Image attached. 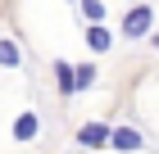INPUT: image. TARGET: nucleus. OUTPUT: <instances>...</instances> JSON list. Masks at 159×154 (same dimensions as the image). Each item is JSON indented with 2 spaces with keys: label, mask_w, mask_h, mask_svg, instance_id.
I'll list each match as a JSON object with an SVG mask.
<instances>
[{
  "label": "nucleus",
  "mask_w": 159,
  "mask_h": 154,
  "mask_svg": "<svg viewBox=\"0 0 159 154\" xmlns=\"http://www.w3.org/2000/svg\"><path fill=\"white\" fill-rule=\"evenodd\" d=\"M77 145H82V150L109 145V122H82V127H77Z\"/></svg>",
  "instance_id": "nucleus-2"
},
{
  "label": "nucleus",
  "mask_w": 159,
  "mask_h": 154,
  "mask_svg": "<svg viewBox=\"0 0 159 154\" xmlns=\"http://www.w3.org/2000/svg\"><path fill=\"white\" fill-rule=\"evenodd\" d=\"M91 86H96V68H91V64H77L73 68V95L77 91H91Z\"/></svg>",
  "instance_id": "nucleus-8"
},
{
  "label": "nucleus",
  "mask_w": 159,
  "mask_h": 154,
  "mask_svg": "<svg viewBox=\"0 0 159 154\" xmlns=\"http://www.w3.org/2000/svg\"><path fill=\"white\" fill-rule=\"evenodd\" d=\"M86 46H91V55H105V50L114 46L109 27H100V23H86Z\"/></svg>",
  "instance_id": "nucleus-5"
},
{
  "label": "nucleus",
  "mask_w": 159,
  "mask_h": 154,
  "mask_svg": "<svg viewBox=\"0 0 159 154\" xmlns=\"http://www.w3.org/2000/svg\"><path fill=\"white\" fill-rule=\"evenodd\" d=\"M150 46H155V50H159V32H150Z\"/></svg>",
  "instance_id": "nucleus-10"
},
{
  "label": "nucleus",
  "mask_w": 159,
  "mask_h": 154,
  "mask_svg": "<svg viewBox=\"0 0 159 154\" xmlns=\"http://www.w3.org/2000/svg\"><path fill=\"white\" fill-rule=\"evenodd\" d=\"M18 64H23V55H18V41L0 36V68H18Z\"/></svg>",
  "instance_id": "nucleus-7"
},
{
  "label": "nucleus",
  "mask_w": 159,
  "mask_h": 154,
  "mask_svg": "<svg viewBox=\"0 0 159 154\" xmlns=\"http://www.w3.org/2000/svg\"><path fill=\"white\" fill-rule=\"evenodd\" d=\"M77 5H82L86 23H105V0H77Z\"/></svg>",
  "instance_id": "nucleus-9"
},
{
  "label": "nucleus",
  "mask_w": 159,
  "mask_h": 154,
  "mask_svg": "<svg viewBox=\"0 0 159 154\" xmlns=\"http://www.w3.org/2000/svg\"><path fill=\"white\" fill-rule=\"evenodd\" d=\"M37 131H41V118L32 109H23V113L14 118V141H37Z\"/></svg>",
  "instance_id": "nucleus-4"
},
{
  "label": "nucleus",
  "mask_w": 159,
  "mask_h": 154,
  "mask_svg": "<svg viewBox=\"0 0 159 154\" xmlns=\"http://www.w3.org/2000/svg\"><path fill=\"white\" fill-rule=\"evenodd\" d=\"M150 27H155V9H150V5H132L127 18H123V36L141 41V36H150Z\"/></svg>",
  "instance_id": "nucleus-1"
},
{
  "label": "nucleus",
  "mask_w": 159,
  "mask_h": 154,
  "mask_svg": "<svg viewBox=\"0 0 159 154\" xmlns=\"http://www.w3.org/2000/svg\"><path fill=\"white\" fill-rule=\"evenodd\" d=\"M55 82H59L64 100H73V64H68V59H55Z\"/></svg>",
  "instance_id": "nucleus-6"
},
{
  "label": "nucleus",
  "mask_w": 159,
  "mask_h": 154,
  "mask_svg": "<svg viewBox=\"0 0 159 154\" xmlns=\"http://www.w3.org/2000/svg\"><path fill=\"white\" fill-rule=\"evenodd\" d=\"M109 145H114V150H141L146 136H141L136 127H109Z\"/></svg>",
  "instance_id": "nucleus-3"
}]
</instances>
